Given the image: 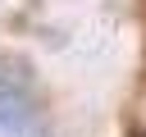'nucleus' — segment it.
<instances>
[]
</instances>
